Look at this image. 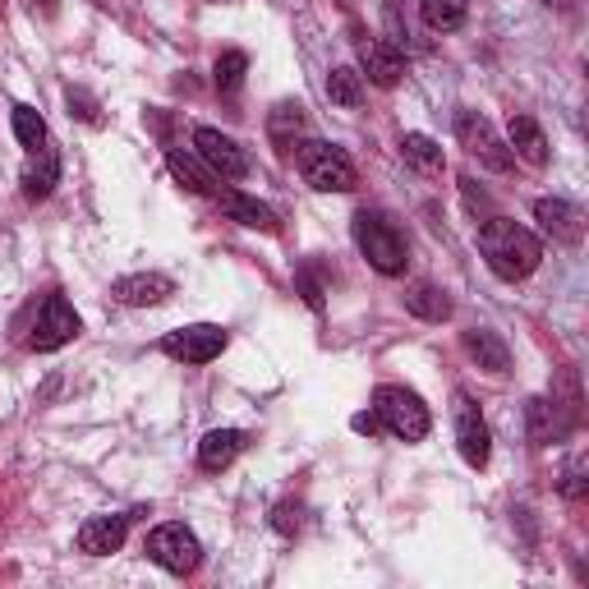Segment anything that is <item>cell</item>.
Wrapping results in <instances>:
<instances>
[{
	"label": "cell",
	"instance_id": "d4e9b609",
	"mask_svg": "<svg viewBox=\"0 0 589 589\" xmlns=\"http://www.w3.org/2000/svg\"><path fill=\"white\" fill-rule=\"evenodd\" d=\"M166 162H171V171H175V181H181L189 194H217V185H212V175L203 171L189 152H181V148H171L166 152Z\"/></svg>",
	"mask_w": 589,
	"mask_h": 589
},
{
	"label": "cell",
	"instance_id": "8992f818",
	"mask_svg": "<svg viewBox=\"0 0 589 589\" xmlns=\"http://www.w3.org/2000/svg\"><path fill=\"white\" fill-rule=\"evenodd\" d=\"M456 139L479 166H489V171H511V162H516L511 148L498 139V130L479 111H456Z\"/></svg>",
	"mask_w": 589,
	"mask_h": 589
},
{
	"label": "cell",
	"instance_id": "cb8c5ba5",
	"mask_svg": "<svg viewBox=\"0 0 589 589\" xmlns=\"http://www.w3.org/2000/svg\"><path fill=\"white\" fill-rule=\"evenodd\" d=\"M419 14H424V23L433 33H451V29L466 23L470 6H466V0H419Z\"/></svg>",
	"mask_w": 589,
	"mask_h": 589
},
{
	"label": "cell",
	"instance_id": "603a6c76",
	"mask_svg": "<svg viewBox=\"0 0 589 589\" xmlns=\"http://www.w3.org/2000/svg\"><path fill=\"white\" fill-rule=\"evenodd\" d=\"M401 152H405V162L415 166V171H424V175H443V166H447L443 148L433 143L428 134H405L401 139Z\"/></svg>",
	"mask_w": 589,
	"mask_h": 589
},
{
	"label": "cell",
	"instance_id": "f546056e",
	"mask_svg": "<svg viewBox=\"0 0 589 589\" xmlns=\"http://www.w3.org/2000/svg\"><path fill=\"white\" fill-rule=\"evenodd\" d=\"M460 189H466V198H470V208L479 212V208H489V198H483L479 189H475V181H460Z\"/></svg>",
	"mask_w": 589,
	"mask_h": 589
},
{
	"label": "cell",
	"instance_id": "8fae6325",
	"mask_svg": "<svg viewBox=\"0 0 589 589\" xmlns=\"http://www.w3.org/2000/svg\"><path fill=\"white\" fill-rule=\"evenodd\" d=\"M534 217H539V226L548 230L557 244H580L585 240V217H580L576 203H567V198H539V203H534Z\"/></svg>",
	"mask_w": 589,
	"mask_h": 589
},
{
	"label": "cell",
	"instance_id": "277c9868",
	"mask_svg": "<svg viewBox=\"0 0 589 589\" xmlns=\"http://www.w3.org/2000/svg\"><path fill=\"white\" fill-rule=\"evenodd\" d=\"M355 244H360V253L369 259V268L382 272V276H401L405 263H410L405 240H401L378 212H355Z\"/></svg>",
	"mask_w": 589,
	"mask_h": 589
},
{
	"label": "cell",
	"instance_id": "52a82bcc",
	"mask_svg": "<svg viewBox=\"0 0 589 589\" xmlns=\"http://www.w3.org/2000/svg\"><path fill=\"white\" fill-rule=\"evenodd\" d=\"M162 350L181 364H208L226 350V331L212 327V323H194V327H181V331H166Z\"/></svg>",
	"mask_w": 589,
	"mask_h": 589
},
{
	"label": "cell",
	"instance_id": "e0dca14e",
	"mask_svg": "<svg viewBox=\"0 0 589 589\" xmlns=\"http://www.w3.org/2000/svg\"><path fill=\"white\" fill-rule=\"evenodd\" d=\"M506 134H511V157H521L530 166H548V139L530 116H511Z\"/></svg>",
	"mask_w": 589,
	"mask_h": 589
},
{
	"label": "cell",
	"instance_id": "ba28073f",
	"mask_svg": "<svg viewBox=\"0 0 589 589\" xmlns=\"http://www.w3.org/2000/svg\"><path fill=\"white\" fill-rule=\"evenodd\" d=\"M79 314H74V304L65 299V295H51L46 304H42V314H37V327H33V337H29V346L33 350H61V346H69L74 337H79Z\"/></svg>",
	"mask_w": 589,
	"mask_h": 589
},
{
	"label": "cell",
	"instance_id": "2e32d148",
	"mask_svg": "<svg viewBox=\"0 0 589 589\" xmlns=\"http://www.w3.org/2000/svg\"><path fill=\"white\" fill-rule=\"evenodd\" d=\"M460 346H466V355L479 369H489V373H506L511 369V350L502 346L498 331H489V327H470L466 337H460Z\"/></svg>",
	"mask_w": 589,
	"mask_h": 589
},
{
	"label": "cell",
	"instance_id": "4fadbf2b",
	"mask_svg": "<svg viewBox=\"0 0 589 589\" xmlns=\"http://www.w3.org/2000/svg\"><path fill=\"white\" fill-rule=\"evenodd\" d=\"M360 65L369 74V84H378V88H396L401 74H405L401 51L392 42H382V37H364L360 42Z\"/></svg>",
	"mask_w": 589,
	"mask_h": 589
},
{
	"label": "cell",
	"instance_id": "9a60e30c",
	"mask_svg": "<svg viewBox=\"0 0 589 589\" xmlns=\"http://www.w3.org/2000/svg\"><path fill=\"white\" fill-rule=\"evenodd\" d=\"M217 203H221V212L230 217V221H240V226H249V230H276V212L268 208V203H259L253 194H244V189H221L217 194Z\"/></svg>",
	"mask_w": 589,
	"mask_h": 589
},
{
	"label": "cell",
	"instance_id": "5bb4252c",
	"mask_svg": "<svg viewBox=\"0 0 589 589\" xmlns=\"http://www.w3.org/2000/svg\"><path fill=\"white\" fill-rule=\"evenodd\" d=\"M124 530H130V516H92L79 530V548L88 557H111L124 544Z\"/></svg>",
	"mask_w": 589,
	"mask_h": 589
},
{
	"label": "cell",
	"instance_id": "d6986e66",
	"mask_svg": "<svg viewBox=\"0 0 589 589\" xmlns=\"http://www.w3.org/2000/svg\"><path fill=\"white\" fill-rule=\"evenodd\" d=\"M56 181H61V157L46 143L33 148L29 166H23V194H29V198H46L51 189H56Z\"/></svg>",
	"mask_w": 589,
	"mask_h": 589
},
{
	"label": "cell",
	"instance_id": "7c38bea8",
	"mask_svg": "<svg viewBox=\"0 0 589 589\" xmlns=\"http://www.w3.org/2000/svg\"><path fill=\"white\" fill-rule=\"evenodd\" d=\"M111 295L120 304H134V309H152V304H162V299L175 295V281L162 276V272H134V276H120L111 286Z\"/></svg>",
	"mask_w": 589,
	"mask_h": 589
},
{
	"label": "cell",
	"instance_id": "ffe728a7",
	"mask_svg": "<svg viewBox=\"0 0 589 589\" xmlns=\"http://www.w3.org/2000/svg\"><path fill=\"white\" fill-rule=\"evenodd\" d=\"M405 309L415 318H424V323H447L451 318V299H447V291L433 286V281H419V286L405 291Z\"/></svg>",
	"mask_w": 589,
	"mask_h": 589
},
{
	"label": "cell",
	"instance_id": "7402d4cb",
	"mask_svg": "<svg viewBox=\"0 0 589 589\" xmlns=\"http://www.w3.org/2000/svg\"><path fill=\"white\" fill-rule=\"evenodd\" d=\"M327 97L337 101V107H346V111H355L364 101V74L360 69H350V65H337L327 74Z\"/></svg>",
	"mask_w": 589,
	"mask_h": 589
},
{
	"label": "cell",
	"instance_id": "83f0119b",
	"mask_svg": "<svg viewBox=\"0 0 589 589\" xmlns=\"http://www.w3.org/2000/svg\"><path fill=\"white\" fill-rule=\"evenodd\" d=\"M299 124H304V107H299V101H281V107L272 111V120H268V130L276 139H291V134H299Z\"/></svg>",
	"mask_w": 589,
	"mask_h": 589
},
{
	"label": "cell",
	"instance_id": "7a4b0ae2",
	"mask_svg": "<svg viewBox=\"0 0 589 589\" xmlns=\"http://www.w3.org/2000/svg\"><path fill=\"white\" fill-rule=\"evenodd\" d=\"M295 162H299V175L309 181L318 194H350L360 185L355 175V162L346 157V148L337 143H323V139H304L295 143Z\"/></svg>",
	"mask_w": 589,
	"mask_h": 589
},
{
	"label": "cell",
	"instance_id": "5b68a950",
	"mask_svg": "<svg viewBox=\"0 0 589 589\" xmlns=\"http://www.w3.org/2000/svg\"><path fill=\"white\" fill-rule=\"evenodd\" d=\"M148 557L157 561L162 571H171V576H189V571H198L203 548L194 539V530L171 521V525H157V530L148 534Z\"/></svg>",
	"mask_w": 589,
	"mask_h": 589
},
{
	"label": "cell",
	"instance_id": "3957f363",
	"mask_svg": "<svg viewBox=\"0 0 589 589\" xmlns=\"http://www.w3.org/2000/svg\"><path fill=\"white\" fill-rule=\"evenodd\" d=\"M373 415H378V424L388 428L392 438H401V443H424L428 428H433L428 405H424L415 392H405V388H378V392H373Z\"/></svg>",
	"mask_w": 589,
	"mask_h": 589
},
{
	"label": "cell",
	"instance_id": "6da1fadb",
	"mask_svg": "<svg viewBox=\"0 0 589 589\" xmlns=\"http://www.w3.org/2000/svg\"><path fill=\"white\" fill-rule=\"evenodd\" d=\"M479 253H483V263L493 268L498 281H525L544 259L539 240L511 217H489L479 226Z\"/></svg>",
	"mask_w": 589,
	"mask_h": 589
},
{
	"label": "cell",
	"instance_id": "4dcf8cb0",
	"mask_svg": "<svg viewBox=\"0 0 589 589\" xmlns=\"http://www.w3.org/2000/svg\"><path fill=\"white\" fill-rule=\"evenodd\" d=\"M355 433H378V415H355Z\"/></svg>",
	"mask_w": 589,
	"mask_h": 589
},
{
	"label": "cell",
	"instance_id": "9c48e42d",
	"mask_svg": "<svg viewBox=\"0 0 589 589\" xmlns=\"http://www.w3.org/2000/svg\"><path fill=\"white\" fill-rule=\"evenodd\" d=\"M194 148H198V157L208 162V171H217L221 181H240V175L249 171L244 148L230 139V134L212 130V124H198V130H194Z\"/></svg>",
	"mask_w": 589,
	"mask_h": 589
},
{
	"label": "cell",
	"instance_id": "f1b7e54d",
	"mask_svg": "<svg viewBox=\"0 0 589 589\" xmlns=\"http://www.w3.org/2000/svg\"><path fill=\"white\" fill-rule=\"evenodd\" d=\"M561 493H567L571 502L585 498V460H571L567 475H561Z\"/></svg>",
	"mask_w": 589,
	"mask_h": 589
},
{
	"label": "cell",
	"instance_id": "30bf717a",
	"mask_svg": "<svg viewBox=\"0 0 589 589\" xmlns=\"http://www.w3.org/2000/svg\"><path fill=\"white\" fill-rule=\"evenodd\" d=\"M456 447L466 456V466L483 470L489 466V451H493V438H489V424L475 410V401L466 392H456Z\"/></svg>",
	"mask_w": 589,
	"mask_h": 589
},
{
	"label": "cell",
	"instance_id": "484cf974",
	"mask_svg": "<svg viewBox=\"0 0 589 589\" xmlns=\"http://www.w3.org/2000/svg\"><path fill=\"white\" fill-rule=\"evenodd\" d=\"M14 139L23 143V148H42L46 143V120L33 111V107H14Z\"/></svg>",
	"mask_w": 589,
	"mask_h": 589
},
{
	"label": "cell",
	"instance_id": "ac0fdd59",
	"mask_svg": "<svg viewBox=\"0 0 589 589\" xmlns=\"http://www.w3.org/2000/svg\"><path fill=\"white\" fill-rule=\"evenodd\" d=\"M240 451H244V433H240V428H212L208 438L198 443V466L208 470V475H217V470H226Z\"/></svg>",
	"mask_w": 589,
	"mask_h": 589
},
{
	"label": "cell",
	"instance_id": "44dd1931",
	"mask_svg": "<svg viewBox=\"0 0 589 589\" xmlns=\"http://www.w3.org/2000/svg\"><path fill=\"white\" fill-rule=\"evenodd\" d=\"M525 415H530V443H539V447H548L557 433L571 428V419H557V401H544V396H534Z\"/></svg>",
	"mask_w": 589,
	"mask_h": 589
},
{
	"label": "cell",
	"instance_id": "4316f807",
	"mask_svg": "<svg viewBox=\"0 0 589 589\" xmlns=\"http://www.w3.org/2000/svg\"><path fill=\"white\" fill-rule=\"evenodd\" d=\"M244 74H249V56H244V51H226V56L217 61V88L221 92H236L244 84Z\"/></svg>",
	"mask_w": 589,
	"mask_h": 589
}]
</instances>
